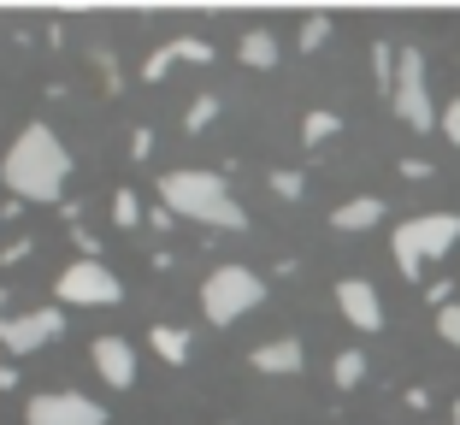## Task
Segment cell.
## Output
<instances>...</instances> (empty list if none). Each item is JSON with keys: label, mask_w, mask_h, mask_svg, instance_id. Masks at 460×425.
I'll return each instance as SVG.
<instances>
[{"label": "cell", "mask_w": 460, "mask_h": 425, "mask_svg": "<svg viewBox=\"0 0 460 425\" xmlns=\"http://www.w3.org/2000/svg\"><path fill=\"white\" fill-rule=\"evenodd\" d=\"M66 178H71V154L66 142L54 137V124H24L18 130V142L6 148V160H0V183L13 190V201H59L66 195Z\"/></svg>", "instance_id": "obj_1"}, {"label": "cell", "mask_w": 460, "mask_h": 425, "mask_svg": "<svg viewBox=\"0 0 460 425\" xmlns=\"http://www.w3.org/2000/svg\"><path fill=\"white\" fill-rule=\"evenodd\" d=\"M160 201L172 219H195V225H213V231H248V213L243 201L225 190L218 172H201V165H177L160 178Z\"/></svg>", "instance_id": "obj_2"}, {"label": "cell", "mask_w": 460, "mask_h": 425, "mask_svg": "<svg viewBox=\"0 0 460 425\" xmlns=\"http://www.w3.org/2000/svg\"><path fill=\"white\" fill-rule=\"evenodd\" d=\"M455 243H460V213H420V219H402V225H395L390 254H395V266H402V278H413V284H420V272L431 261H443Z\"/></svg>", "instance_id": "obj_3"}, {"label": "cell", "mask_w": 460, "mask_h": 425, "mask_svg": "<svg viewBox=\"0 0 460 425\" xmlns=\"http://www.w3.org/2000/svg\"><path fill=\"white\" fill-rule=\"evenodd\" d=\"M266 302V284H260L254 266H213L201 284V314L213 319V325H236L243 314H254V307Z\"/></svg>", "instance_id": "obj_4"}, {"label": "cell", "mask_w": 460, "mask_h": 425, "mask_svg": "<svg viewBox=\"0 0 460 425\" xmlns=\"http://www.w3.org/2000/svg\"><path fill=\"white\" fill-rule=\"evenodd\" d=\"M390 107L402 112L407 130H431L437 107H431V89H425V54L420 48H395V89H390Z\"/></svg>", "instance_id": "obj_5"}, {"label": "cell", "mask_w": 460, "mask_h": 425, "mask_svg": "<svg viewBox=\"0 0 460 425\" xmlns=\"http://www.w3.org/2000/svg\"><path fill=\"white\" fill-rule=\"evenodd\" d=\"M66 337V314L59 307H36V314H13L6 289H0V349L6 355H36V349Z\"/></svg>", "instance_id": "obj_6"}, {"label": "cell", "mask_w": 460, "mask_h": 425, "mask_svg": "<svg viewBox=\"0 0 460 425\" xmlns=\"http://www.w3.org/2000/svg\"><path fill=\"white\" fill-rule=\"evenodd\" d=\"M54 296L66 307H112V302H124V284H119V272H112V266L83 261V254H77V261L54 278Z\"/></svg>", "instance_id": "obj_7"}, {"label": "cell", "mask_w": 460, "mask_h": 425, "mask_svg": "<svg viewBox=\"0 0 460 425\" xmlns=\"http://www.w3.org/2000/svg\"><path fill=\"white\" fill-rule=\"evenodd\" d=\"M24 425H107V408L77 390H41L24 402Z\"/></svg>", "instance_id": "obj_8"}, {"label": "cell", "mask_w": 460, "mask_h": 425, "mask_svg": "<svg viewBox=\"0 0 460 425\" xmlns=\"http://www.w3.org/2000/svg\"><path fill=\"white\" fill-rule=\"evenodd\" d=\"M89 360H95V372H101L107 390H136V349L124 343L119 331L95 337V343H89Z\"/></svg>", "instance_id": "obj_9"}, {"label": "cell", "mask_w": 460, "mask_h": 425, "mask_svg": "<svg viewBox=\"0 0 460 425\" xmlns=\"http://www.w3.org/2000/svg\"><path fill=\"white\" fill-rule=\"evenodd\" d=\"M337 314L349 319L354 331H384V302L366 278H342L337 284Z\"/></svg>", "instance_id": "obj_10"}, {"label": "cell", "mask_w": 460, "mask_h": 425, "mask_svg": "<svg viewBox=\"0 0 460 425\" xmlns=\"http://www.w3.org/2000/svg\"><path fill=\"white\" fill-rule=\"evenodd\" d=\"M248 367L266 372V378H296V372L307 367V349H301V337H271V343H260L254 355H248Z\"/></svg>", "instance_id": "obj_11"}, {"label": "cell", "mask_w": 460, "mask_h": 425, "mask_svg": "<svg viewBox=\"0 0 460 425\" xmlns=\"http://www.w3.org/2000/svg\"><path fill=\"white\" fill-rule=\"evenodd\" d=\"M331 225H337L342 236L372 231V225H384V201H378V195H354V201H342L337 213H331Z\"/></svg>", "instance_id": "obj_12"}, {"label": "cell", "mask_w": 460, "mask_h": 425, "mask_svg": "<svg viewBox=\"0 0 460 425\" xmlns=\"http://www.w3.org/2000/svg\"><path fill=\"white\" fill-rule=\"evenodd\" d=\"M236 59L254 66V71H271L278 66V36H271V30H248V36L236 41Z\"/></svg>", "instance_id": "obj_13"}, {"label": "cell", "mask_w": 460, "mask_h": 425, "mask_svg": "<svg viewBox=\"0 0 460 425\" xmlns=\"http://www.w3.org/2000/svg\"><path fill=\"white\" fill-rule=\"evenodd\" d=\"M148 343H154V355L172 360V367H183V360H190V331H177V325H154Z\"/></svg>", "instance_id": "obj_14"}, {"label": "cell", "mask_w": 460, "mask_h": 425, "mask_svg": "<svg viewBox=\"0 0 460 425\" xmlns=\"http://www.w3.org/2000/svg\"><path fill=\"white\" fill-rule=\"evenodd\" d=\"M366 367H372V360H366V349H342V355L331 360V385H337V390L366 385Z\"/></svg>", "instance_id": "obj_15"}, {"label": "cell", "mask_w": 460, "mask_h": 425, "mask_svg": "<svg viewBox=\"0 0 460 425\" xmlns=\"http://www.w3.org/2000/svg\"><path fill=\"white\" fill-rule=\"evenodd\" d=\"M337 130H342V119H337V112H325V107H313L307 119H301V142H307V148H325Z\"/></svg>", "instance_id": "obj_16"}, {"label": "cell", "mask_w": 460, "mask_h": 425, "mask_svg": "<svg viewBox=\"0 0 460 425\" xmlns=\"http://www.w3.org/2000/svg\"><path fill=\"white\" fill-rule=\"evenodd\" d=\"M395 48H402V41H390V36H378V41H372V77H378V89H384V95L395 89Z\"/></svg>", "instance_id": "obj_17"}, {"label": "cell", "mask_w": 460, "mask_h": 425, "mask_svg": "<svg viewBox=\"0 0 460 425\" xmlns=\"http://www.w3.org/2000/svg\"><path fill=\"white\" fill-rule=\"evenodd\" d=\"M218 112H225V101H218L213 89H201V95L190 101V112H183V130H190V137H195V130H207V124H213Z\"/></svg>", "instance_id": "obj_18"}, {"label": "cell", "mask_w": 460, "mask_h": 425, "mask_svg": "<svg viewBox=\"0 0 460 425\" xmlns=\"http://www.w3.org/2000/svg\"><path fill=\"white\" fill-rule=\"evenodd\" d=\"M331 30H337V24H331V18H319V13H313V18H301V30H296V48H301V54H319V48L331 41Z\"/></svg>", "instance_id": "obj_19"}, {"label": "cell", "mask_w": 460, "mask_h": 425, "mask_svg": "<svg viewBox=\"0 0 460 425\" xmlns=\"http://www.w3.org/2000/svg\"><path fill=\"white\" fill-rule=\"evenodd\" d=\"M112 225H119V231L142 225V201H136V190H119V195H112Z\"/></svg>", "instance_id": "obj_20"}, {"label": "cell", "mask_w": 460, "mask_h": 425, "mask_svg": "<svg viewBox=\"0 0 460 425\" xmlns=\"http://www.w3.org/2000/svg\"><path fill=\"white\" fill-rule=\"evenodd\" d=\"M172 48H177V59H190V66H207V59H213V41L207 36H172Z\"/></svg>", "instance_id": "obj_21"}, {"label": "cell", "mask_w": 460, "mask_h": 425, "mask_svg": "<svg viewBox=\"0 0 460 425\" xmlns=\"http://www.w3.org/2000/svg\"><path fill=\"white\" fill-rule=\"evenodd\" d=\"M271 195H278V201H301V195H307V178H301V172H271Z\"/></svg>", "instance_id": "obj_22"}, {"label": "cell", "mask_w": 460, "mask_h": 425, "mask_svg": "<svg viewBox=\"0 0 460 425\" xmlns=\"http://www.w3.org/2000/svg\"><path fill=\"white\" fill-rule=\"evenodd\" d=\"M172 66H177V48H172V41H165V48H154V54L142 59V77H148V83H160V77H165V71H172Z\"/></svg>", "instance_id": "obj_23"}, {"label": "cell", "mask_w": 460, "mask_h": 425, "mask_svg": "<svg viewBox=\"0 0 460 425\" xmlns=\"http://www.w3.org/2000/svg\"><path fill=\"white\" fill-rule=\"evenodd\" d=\"M437 337H443L448 349H460V302H448V307H437Z\"/></svg>", "instance_id": "obj_24"}, {"label": "cell", "mask_w": 460, "mask_h": 425, "mask_svg": "<svg viewBox=\"0 0 460 425\" xmlns=\"http://www.w3.org/2000/svg\"><path fill=\"white\" fill-rule=\"evenodd\" d=\"M437 124H443V137H448V142H455V148H460V95L448 101L443 112H437Z\"/></svg>", "instance_id": "obj_25"}, {"label": "cell", "mask_w": 460, "mask_h": 425, "mask_svg": "<svg viewBox=\"0 0 460 425\" xmlns=\"http://www.w3.org/2000/svg\"><path fill=\"white\" fill-rule=\"evenodd\" d=\"M148 154H154V130H148V124H136V130H130V160H148Z\"/></svg>", "instance_id": "obj_26"}, {"label": "cell", "mask_w": 460, "mask_h": 425, "mask_svg": "<svg viewBox=\"0 0 460 425\" xmlns=\"http://www.w3.org/2000/svg\"><path fill=\"white\" fill-rule=\"evenodd\" d=\"M402 178L425 183V178H431V160H420V154H407V160H402Z\"/></svg>", "instance_id": "obj_27"}, {"label": "cell", "mask_w": 460, "mask_h": 425, "mask_svg": "<svg viewBox=\"0 0 460 425\" xmlns=\"http://www.w3.org/2000/svg\"><path fill=\"white\" fill-rule=\"evenodd\" d=\"M425 296H431V307H448V302H455V284H431Z\"/></svg>", "instance_id": "obj_28"}, {"label": "cell", "mask_w": 460, "mask_h": 425, "mask_svg": "<svg viewBox=\"0 0 460 425\" xmlns=\"http://www.w3.org/2000/svg\"><path fill=\"white\" fill-rule=\"evenodd\" d=\"M0 390H18V372L6 367V360H0Z\"/></svg>", "instance_id": "obj_29"}, {"label": "cell", "mask_w": 460, "mask_h": 425, "mask_svg": "<svg viewBox=\"0 0 460 425\" xmlns=\"http://www.w3.org/2000/svg\"><path fill=\"white\" fill-rule=\"evenodd\" d=\"M455 425H460V396H455Z\"/></svg>", "instance_id": "obj_30"}]
</instances>
